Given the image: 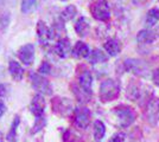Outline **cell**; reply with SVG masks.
<instances>
[{
	"instance_id": "cell-1",
	"label": "cell",
	"mask_w": 159,
	"mask_h": 142,
	"mask_svg": "<svg viewBox=\"0 0 159 142\" xmlns=\"http://www.w3.org/2000/svg\"><path fill=\"white\" fill-rule=\"evenodd\" d=\"M112 113L115 121H116V124L121 128L129 127L135 120V111L133 110V108L125 105V104L115 107L113 109Z\"/></svg>"
},
{
	"instance_id": "cell-2",
	"label": "cell",
	"mask_w": 159,
	"mask_h": 142,
	"mask_svg": "<svg viewBox=\"0 0 159 142\" xmlns=\"http://www.w3.org/2000/svg\"><path fill=\"white\" fill-rule=\"evenodd\" d=\"M100 100L102 102H112L120 95V83L116 80L108 78L100 85Z\"/></svg>"
},
{
	"instance_id": "cell-3",
	"label": "cell",
	"mask_w": 159,
	"mask_h": 142,
	"mask_svg": "<svg viewBox=\"0 0 159 142\" xmlns=\"http://www.w3.org/2000/svg\"><path fill=\"white\" fill-rule=\"evenodd\" d=\"M29 78L31 82L32 88L38 91V94L42 95H51L52 94V87L49 83L47 78L43 75L38 74V72H30Z\"/></svg>"
},
{
	"instance_id": "cell-4",
	"label": "cell",
	"mask_w": 159,
	"mask_h": 142,
	"mask_svg": "<svg viewBox=\"0 0 159 142\" xmlns=\"http://www.w3.org/2000/svg\"><path fill=\"white\" fill-rule=\"evenodd\" d=\"M90 12L94 19L99 21H107L111 18V8L107 0H95L90 6Z\"/></svg>"
},
{
	"instance_id": "cell-5",
	"label": "cell",
	"mask_w": 159,
	"mask_h": 142,
	"mask_svg": "<svg viewBox=\"0 0 159 142\" xmlns=\"http://www.w3.org/2000/svg\"><path fill=\"white\" fill-rule=\"evenodd\" d=\"M90 117H92V113L87 107H77L74 110V122L76 127L81 129L88 128L90 123Z\"/></svg>"
},
{
	"instance_id": "cell-6",
	"label": "cell",
	"mask_w": 159,
	"mask_h": 142,
	"mask_svg": "<svg viewBox=\"0 0 159 142\" xmlns=\"http://www.w3.org/2000/svg\"><path fill=\"white\" fill-rule=\"evenodd\" d=\"M145 118L146 121L153 126L159 122V98H152L147 102Z\"/></svg>"
},
{
	"instance_id": "cell-7",
	"label": "cell",
	"mask_w": 159,
	"mask_h": 142,
	"mask_svg": "<svg viewBox=\"0 0 159 142\" xmlns=\"http://www.w3.org/2000/svg\"><path fill=\"white\" fill-rule=\"evenodd\" d=\"M124 67H125L126 71L138 75V76H144L147 71V67L145 63L140 59H135V58H127L126 61L124 62Z\"/></svg>"
},
{
	"instance_id": "cell-8",
	"label": "cell",
	"mask_w": 159,
	"mask_h": 142,
	"mask_svg": "<svg viewBox=\"0 0 159 142\" xmlns=\"http://www.w3.org/2000/svg\"><path fill=\"white\" fill-rule=\"evenodd\" d=\"M37 38H38V41L42 46H47L49 41L53 38L51 28L42 20L37 23Z\"/></svg>"
},
{
	"instance_id": "cell-9",
	"label": "cell",
	"mask_w": 159,
	"mask_h": 142,
	"mask_svg": "<svg viewBox=\"0 0 159 142\" xmlns=\"http://www.w3.org/2000/svg\"><path fill=\"white\" fill-rule=\"evenodd\" d=\"M45 110V100L42 94H37L33 96L32 101L30 103V111L36 117H42Z\"/></svg>"
},
{
	"instance_id": "cell-10",
	"label": "cell",
	"mask_w": 159,
	"mask_h": 142,
	"mask_svg": "<svg viewBox=\"0 0 159 142\" xmlns=\"http://www.w3.org/2000/svg\"><path fill=\"white\" fill-rule=\"evenodd\" d=\"M18 57L20 62L25 65H31L34 59V45L33 44H25L19 49Z\"/></svg>"
},
{
	"instance_id": "cell-11",
	"label": "cell",
	"mask_w": 159,
	"mask_h": 142,
	"mask_svg": "<svg viewBox=\"0 0 159 142\" xmlns=\"http://www.w3.org/2000/svg\"><path fill=\"white\" fill-rule=\"evenodd\" d=\"M71 44L68 38H60L58 41L56 43V45L53 47L55 54H57L60 58H66L69 54H71Z\"/></svg>"
},
{
	"instance_id": "cell-12",
	"label": "cell",
	"mask_w": 159,
	"mask_h": 142,
	"mask_svg": "<svg viewBox=\"0 0 159 142\" xmlns=\"http://www.w3.org/2000/svg\"><path fill=\"white\" fill-rule=\"evenodd\" d=\"M90 54V49L83 41H77L74 45L73 50H71V54L75 58L81 59V58H88V56Z\"/></svg>"
},
{
	"instance_id": "cell-13",
	"label": "cell",
	"mask_w": 159,
	"mask_h": 142,
	"mask_svg": "<svg viewBox=\"0 0 159 142\" xmlns=\"http://www.w3.org/2000/svg\"><path fill=\"white\" fill-rule=\"evenodd\" d=\"M103 49L106 50V52L108 54V56L111 57H115L120 54L121 51V43L119 39L116 38H111L103 44Z\"/></svg>"
},
{
	"instance_id": "cell-14",
	"label": "cell",
	"mask_w": 159,
	"mask_h": 142,
	"mask_svg": "<svg viewBox=\"0 0 159 142\" xmlns=\"http://www.w3.org/2000/svg\"><path fill=\"white\" fill-rule=\"evenodd\" d=\"M79 85L84 89L88 93H92V85H93V76L89 70H84L79 76Z\"/></svg>"
},
{
	"instance_id": "cell-15",
	"label": "cell",
	"mask_w": 159,
	"mask_h": 142,
	"mask_svg": "<svg viewBox=\"0 0 159 142\" xmlns=\"http://www.w3.org/2000/svg\"><path fill=\"white\" fill-rule=\"evenodd\" d=\"M56 101L53 103V108H55V111L58 110L61 115H66L68 113L71 111V102L69 101L68 98H55Z\"/></svg>"
},
{
	"instance_id": "cell-16",
	"label": "cell",
	"mask_w": 159,
	"mask_h": 142,
	"mask_svg": "<svg viewBox=\"0 0 159 142\" xmlns=\"http://www.w3.org/2000/svg\"><path fill=\"white\" fill-rule=\"evenodd\" d=\"M8 71L11 77L14 81H21L23 76H24V69L20 65L19 62L17 61H10L8 63Z\"/></svg>"
},
{
	"instance_id": "cell-17",
	"label": "cell",
	"mask_w": 159,
	"mask_h": 142,
	"mask_svg": "<svg viewBox=\"0 0 159 142\" xmlns=\"http://www.w3.org/2000/svg\"><path fill=\"white\" fill-rule=\"evenodd\" d=\"M154 41H156V34L148 28H144V30L139 31L137 34V41L139 44H143V45L152 44Z\"/></svg>"
},
{
	"instance_id": "cell-18",
	"label": "cell",
	"mask_w": 159,
	"mask_h": 142,
	"mask_svg": "<svg viewBox=\"0 0 159 142\" xmlns=\"http://www.w3.org/2000/svg\"><path fill=\"white\" fill-rule=\"evenodd\" d=\"M90 28V24L86 17H80L75 23V31L80 37H86Z\"/></svg>"
},
{
	"instance_id": "cell-19",
	"label": "cell",
	"mask_w": 159,
	"mask_h": 142,
	"mask_svg": "<svg viewBox=\"0 0 159 142\" xmlns=\"http://www.w3.org/2000/svg\"><path fill=\"white\" fill-rule=\"evenodd\" d=\"M108 59V56L105 52H102L99 49H95L93 51H90V54L88 56V62L90 64H98V63H105Z\"/></svg>"
},
{
	"instance_id": "cell-20",
	"label": "cell",
	"mask_w": 159,
	"mask_h": 142,
	"mask_svg": "<svg viewBox=\"0 0 159 142\" xmlns=\"http://www.w3.org/2000/svg\"><path fill=\"white\" fill-rule=\"evenodd\" d=\"M159 21V10L158 8H151L147 14H146V18H145V24L148 27H152L154 26Z\"/></svg>"
},
{
	"instance_id": "cell-21",
	"label": "cell",
	"mask_w": 159,
	"mask_h": 142,
	"mask_svg": "<svg viewBox=\"0 0 159 142\" xmlns=\"http://www.w3.org/2000/svg\"><path fill=\"white\" fill-rule=\"evenodd\" d=\"M19 123H20L19 116H16L13 122H12L11 129H10L8 133H7L6 139L8 142H17V130H18V127H19Z\"/></svg>"
},
{
	"instance_id": "cell-22",
	"label": "cell",
	"mask_w": 159,
	"mask_h": 142,
	"mask_svg": "<svg viewBox=\"0 0 159 142\" xmlns=\"http://www.w3.org/2000/svg\"><path fill=\"white\" fill-rule=\"evenodd\" d=\"M77 14V8L74 6V5H69L66 6L62 12H61L60 19L63 21H69L75 18V15Z\"/></svg>"
},
{
	"instance_id": "cell-23",
	"label": "cell",
	"mask_w": 159,
	"mask_h": 142,
	"mask_svg": "<svg viewBox=\"0 0 159 142\" xmlns=\"http://www.w3.org/2000/svg\"><path fill=\"white\" fill-rule=\"evenodd\" d=\"M106 134V126H105V123L102 121H98L94 122V137H95V140H102L103 139V136Z\"/></svg>"
},
{
	"instance_id": "cell-24",
	"label": "cell",
	"mask_w": 159,
	"mask_h": 142,
	"mask_svg": "<svg viewBox=\"0 0 159 142\" xmlns=\"http://www.w3.org/2000/svg\"><path fill=\"white\" fill-rule=\"evenodd\" d=\"M74 94L76 95V97L79 98V101L81 102H88L90 96H92V93H88L84 89H82L80 85H74Z\"/></svg>"
},
{
	"instance_id": "cell-25",
	"label": "cell",
	"mask_w": 159,
	"mask_h": 142,
	"mask_svg": "<svg viewBox=\"0 0 159 142\" xmlns=\"http://www.w3.org/2000/svg\"><path fill=\"white\" fill-rule=\"evenodd\" d=\"M37 6V0H21L20 5V11L24 14H27L32 12Z\"/></svg>"
},
{
	"instance_id": "cell-26",
	"label": "cell",
	"mask_w": 159,
	"mask_h": 142,
	"mask_svg": "<svg viewBox=\"0 0 159 142\" xmlns=\"http://www.w3.org/2000/svg\"><path fill=\"white\" fill-rule=\"evenodd\" d=\"M128 97H131L133 101H138L140 98V96H141V90L138 85H135V84H132L131 87H128Z\"/></svg>"
},
{
	"instance_id": "cell-27",
	"label": "cell",
	"mask_w": 159,
	"mask_h": 142,
	"mask_svg": "<svg viewBox=\"0 0 159 142\" xmlns=\"http://www.w3.org/2000/svg\"><path fill=\"white\" fill-rule=\"evenodd\" d=\"M8 24H10V13L6 12L0 15V31L5 30L8 26Z\"/></svg>"
},
{
	"instance_id": "cell-28",
	"label": "cell",
	"mask_w": 159,
	"mask_h": 142,
	"mask_svg": "<svg viewBox=\"0 0 159 142\" xmlns=\"http://www.w3.org/2000/svg\"><path fill=\"white\" fill-rule=\"evenodd\" d=\"M45 126V118L42 116V117H37L36 118V122H34V126H33V133H37L39 131L40 129Z\"/></svg>"
},
{
	"instance_id": "cell-29",
	"label": "cell",
	"mask_w": 159,
	"mask_h": 142,
	"mask_svg": "<svg viewBox=\"0 0 159 142\" xmlns=\"http://www.w3.org/2000/svg\"><path fill=\"white\" fill-rule=\"evenodd\" d=\"M50 71H51V65L48 63V62H43L42 64L39 65V69H38V74L40 75H48L50 74Z\"/></svg>"
},
{
	"instance_id": "cell-30",
	"label": "cell",
	"mask_w": 159,
	"mask_h": 142,
	"mask_svg": "<svg viewBox=\"0 0 159 142\" xmlns=\"http://www.w3.org/2000/svg\"><path fill=\"white\" fill-rule=\"evenodd\" d=\"M109 142H125V135L122 133H116L111 137Z\"/></svg>"
},
{
	"instance_id": "cell-31",
	"label": "cell",
	"mask_w": 159,
	"mask_h": 142,
	"mask_svg": "<svg viewBox=\"0 0 159 142\" xmlns=\"http://www.w3.org/2000/svg\"><path fill=\"white\" fill-rule=\"evenodd\" d=\"M152 81H153V83H154L156 85H158V87H159V68H157L154 71H153Z\"/></svg>"
},
{
	"instance_id": "cell-32",
	"label": "cell",
	"mask_w": 159,
	"mask_h": 142,
	"mask_svg": "<svg viewBox=\"0 0 159 142\" xmlns=\"http://www.w3.org/2000/svg\"><path fill=\"white\" fill-rule=\"evenodd\" d=\"M7 90H6V87L4 85V84H0V98L1 97H4L5 95H6Z\"/></svg>"
},
{
	"instance_id": "cell-33",
	"label": "cell",
	"mask_w": 159,
	"mask_h": 142,
	"mask_svg": "<svg viewBox=\"0 0 159 142\" xmlns=\"http://www.w3.org/2000/svg\"><path fill=\"white\" fill-rule=\"evenodd\" d=\"M5 111H6V105L2 102H0V117L5 114Z\"/></svg>"
},
{
	"instance_id": "cell-34",
	"label": "cell",
	"mask_w": 159,
	"mask_h": 142,
	"mask_svg": "<svg viewBox=\"0 0 159 142\" xmlns=\"http://www.w3.org/2000/svg\"><path fill=\"white\" fill-rule=\"evenodd\" d=\"M0 142H4V137H2V134L0 133Z\"/></svg>"
},
{
	"instance_id": "cell-35",
	"label": "cell",
	"mask_w": 159,
	"mask_h": 142,
	"mask_svg": "<svg viewBox=\"0 0 159 142\" xmlns=\"http://www.w3.org/2000/svg\"><path fill=\"white\" fill-rule=\"evenodd\" d=\"M60 1H66V0H60Z\"/></svg>"
}]
</instances>
